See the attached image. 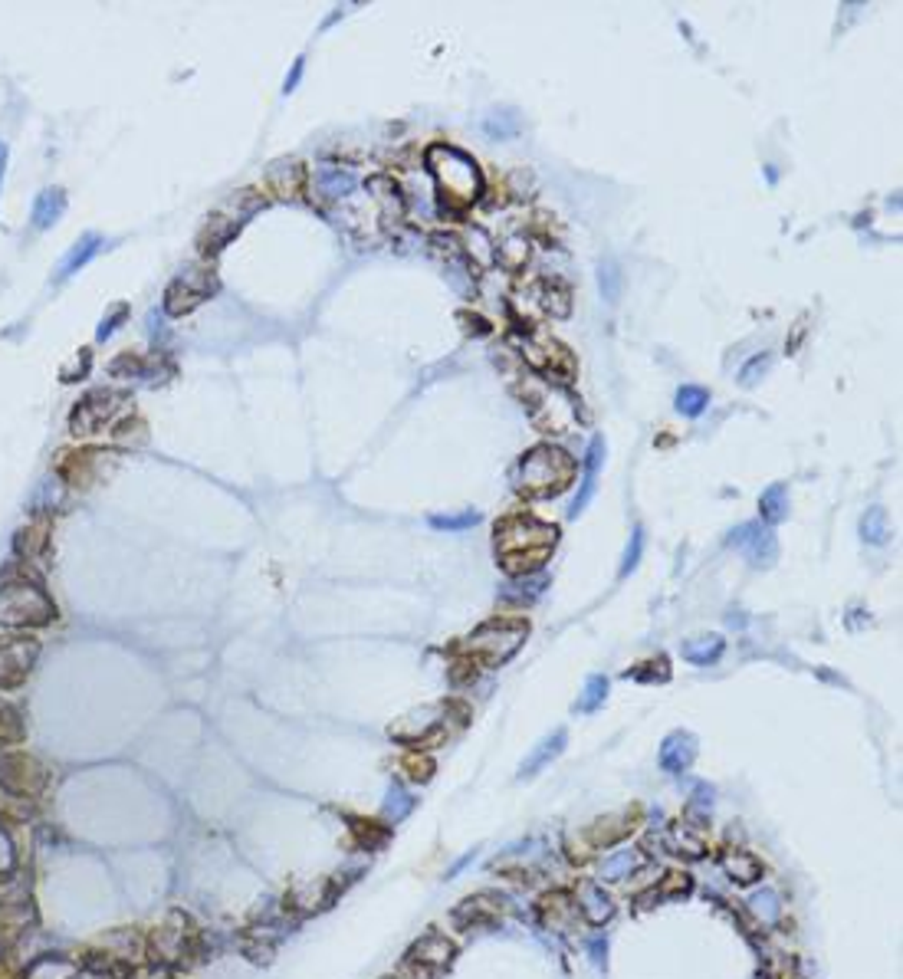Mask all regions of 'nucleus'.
<instances>
[{"mask_svg": "<svg viewBox=\"0 0 903 979\" xmlns=\"http://www.w3.org/2000/svg\"><path fill=\"white\" fill-rule=\"evenodd\" d=\"M555 543L558 529L535 516H525V513H513V516L500 519L496 536H493L496 562H500L506 576H533V572H539L549 562Z\"/></svg>", "mask_w": 903, "mask_h": 979, "instance_id": "obj_1", "label": "nucleus"}, {"mask_svg": "<svg viewBox=\"0 0 903 979\" xmlns=\"http://www.w3.org/2000/svg\"><path fill=\"white\" fill-rule=\"evenodd\" d=\"M427 172L434 178L437 184V201H441V211L447 214H460L467 211L480 191H483V172L473 161V155H467L457 145H431L427 149Z\"/></svg>", "mask_w": 903, "mask_h": 979, "instance_id": "obj_2", "label": "nucleus"}, {"mask_svg": "<svg viewBox=\"0 0 903 979\" xmlns=\"http://www.w3.org/2000/svg\"><path fill=\"white\" fill-rule=\"evenodd\" d=\"M57 615V605L47 595L43 582L33 578H0V625L7 628H40Z\"/></svg>", "mask_w": 903, "mask_h": 979, "instance_id": "obj_3", "label": "nucleus"}, {"mask_svg": "<svg viewBox=\"0 0 903 979\" xmlns=\"http://www.w3.org/2000/svg\"><path fill=\"white\" fill-rule=\"evenodd\" d=\"M575 461L562 447L539 444L519 461V486L529 496H558L575 480Z\"/></svg>", "mask_w": 903, "mask_h": 979, "instance_id": "obj_4", "label": "nucleus"}, {"mask_svg": "<svg viewBox=\"0 0 903 979\" xmlns=\"http://www.w3.org/2000/svg\"><path fill=\"white\" fill-rule=\"evenodd\" d=\"M529 638V621L525 618H493L486 625H480L467 638L463 651L476 664L483 667H503Z\"/></svg>", "mask_w": 903, "mask_h": 979, "instance_id": "obj_5", "label": "nucleus"}, {"mask_svg": "<svg viewBox=\"0 0 903 979\" xmlns=\"http://www.w3.org/2000/svg\"><path fill=\"white\" fill-rule=\"evenodd\" d=\"M470 707L467 703H437V707L418 710V713L404 716L401 724L391 726V736L404 740L408 746H441L451 740V720L467 724Z\"/></svg>", "mask_w": 903, "mask_h": 979, "instance_id": "obj_6", "label": "nucleus"}, {"mask_svg": "<svg viewBox=\"0 0 903 979\" xmlns=\"http://www.w3.org/2000/svg\"><path fill=\"white\" fill-rule=\"evenodd\" d=\"M211 293H213V273L211 270H188L184 276H178V280L168 286V293H164V309H168V316H184V313H191V309H197Z\"/></svg>", "mask_w": 903, "mask_h": 979, "instance_id": "obj_7", "label": "nucleus"}, {"mask_svg": "<svg viewBox=\"0 0 903 979\" xmlns=\"http://www.w3.org/2000/svg\"><path fill=\"white\" fill-rule=\"evenodd\" d=\"M36 641L33 638H7L0 641V691L20 687L30 677L33 664H36Z\"/></svg>", "mask_w": 903, "mask_h": 979, "instance_id": "obj_8", "label": "nucleus"}, {"mask_svg": "<svg viewBox=\"0 0 903 979\" xmlns=\"http://www.w3.org/2000/svg\"><path fill=\"white\" fill-rule=\"evenodd\" d=\"M119 401H122V398L115 395V391H106V388L89 391V395L82 398V401L73 408V414H69V431H73V434H79V437L96 434V431L115 414Z\"/></svg>", "mask_w": 903, "mask_h": 979, "instance_id": "obj_9", "label": "nucleus"}, {"mask_svg": "<svg viewBox=\"0 0 903 979\" xmlns=\"http://www.w3.org/2000/svg\"><path fill=\"white\" fill-rule=\"evenodd\" d=\"M408 963L418 970V976L437 979L453 963V943L443 937L441 930H431L408 950Z\"/></svg>", "mask_w": 903, "mask_h": 979, "instance_id": "obj_10", "label": "nucleus"}, {"mask_svg": "<svg viewBox=\"0 0 903 979\" xmlns=\"http://www.w3.org/2000/svg\"><path fill=\"white\" fill-rule=\"evenodd\" d=\"M730 546L746 552L755 568H769L772 562L779 559V539L763 523H742V526H736L730 533Z\"/></svg>", "mask_w": 903, "mask_h": 979, "instance_id": "obj_11", "label": "nucleus"}, {"mask_svg": "<svg viewBox=\"0 0 903 979\" xmlns=\"http://www.w3.org/2000/svg\"><path fill=\"white\" fill-rule=\"evenodd\" d=\"M523 359L533 365L535 371L549 375V379H555V375L572 379V355H568V349L562 346V342H555V338H549V336L529 338V342L523 346Z\"/></svg>", "mask_w": 903, "mask_h": 979, "instance_id": "obj_12", "label": "nucleus"}, {"mask_svg": "<svg viewBox=\"0 0 903 979\" xmlns=\"http://www.w3.org/2000/svg\"><path fill=\"white\" fill-rule=\"evenodd\" d=\"M188 937H191L188 921H184L181 913H174L171 921L164 923V927H158L155 937H151V946H155V960H161V966L184 960V956H188V950H191Z\"/></svg>", "mask_w": 903, "mask_h": 979, "instance_id": "obj_13", "label": "nucleus"}, {"mask_svg": "<svg viewBox=\"0 0 903 979\" xmlns=\"http://www.w3.org/2000/svg\"><path fill=\"white\" fill-rule=\"evenodd\" d=\"M605 437L595 434L591 437V444H588V453H585V477H582V486H578V496L572 500V506H568V516H578V513L588 506L591 500H595V490H598V474H601V463H605Z\"/></svg>", "mask_w": 903, "mask_h": 979, "instance_id": "obj_14", "label": "nucleus"}, {"mask_svg": "<svg viewBox=\"0 0 903 979\" xmlns=\"http://www.w3.org/2000/svg\"><path fill=\"white\" fill-rule=\"evenodd\" d=\"M575 911L582 913L591 927H601L605 921H611L615 901H611V894H607L605 888L585 880V884H578V890H575Z\"/></svg>", "mask_w": 903, "mask_h": 979, "instance_id": "obj_15", "label": "nucleus"}, {"mask_svg": "<svg viewBox=\"0 0 903 979\" xmlns=\"http://www.w3.org/2000/svg\"><path fill=\"white\" fill-rule=\"evenodd\" d=\"M99 457H102V451H63V457L57 461V470H59V477L66 480L69 486H79V490H86V486L96 480V463Z\"/></svg>", "mask_w": 903, "mask_h": 979, "instance_id": "obj_16", "label": "nucleus"}, {"mask_svg": "<svg viewBox=\"0 0 903 979\" xmlns=\"http://www.w3.org/2000/svg\"><path fill=\"white\" fill-rule=\"evenodd\" d=\"M634 825H638V808L611 815V818H598V822L585 831V838H588L591 848H611V845H618L624 835H631Z\"/></svg>", "mask_w": 903, "mask_h": 979, "instance_id": "obj_17", "label": "nucleus"}, {"mask_svg": "<svg viewBox=\"0 0 903 979\" xmlns=\"http://www.w3.org/2000/svg\"><path fill=\"white\" fill-rule=\"evenodd\" d=\"M693 756H697V740L690 733H673V736L664 740V746H660V765H664L667 773L687 769L693 763Z\"/></svg>", "mask_w": 903, "mask_h": 979, "instance_id": "obj_18", "label": "nucleus"}, {"mask_svg": "<svg viewBox=\"0 0 903 979\" xmlns=\"http://www.w3.org/2000/svg\"><path fill=\"white\" fill-rule=\"evenodd\" d=\"M30 921H33V907H30V901H26V897L0 901V940L24 933Z\"/></svg>", "mask_w": 903, "mask_h": 979, "instance_id": "obj_19", "label": "nucleus"}, {"mask_svg": "<svg viewBox=\"0 0 903 979\" xmlns=\"http://www.w3.org/2000/svg\"><path fill=\"white\" fill-rule=\"evenodd\" d=\"M722 868H726V874H730L736 884H752V880L763 878V864H759V858H752L749 851H742V848H726V851H722Z\"/></svg>", "mask_w": 903, "mask_h": 979, "instance_id": "obj_20", "label": "nucleus"}, {"mask_svg": "<svg viewBox=\"0 0 903 979\" xmlns=\"http://www.w3.org/2000/svg\"><path fill=\"white\" fill-rule=\"evenodd\" d=\"M759 513H763V523H769V526H779L782 519H788V486L782 484V480L763 490V496H759Z\"/></svg>", "mask_w": 903, "mask_h": 979, "instance_id": "obj_21", "label": "nucleus"}, {"mask_svg": "<svg viewBox=\"0 0 903 979\" xmlns=\"http://www.w3.org/2000/svg\"><path fill=\"white\" fill-rule=\"evenodd\" d=\"M539 913L545 917V923L555 930H568L575 923V901H568L566 894H545L539 901Z\"/></svg>", "mask_w": 903, "mask_h": 979, "instance_id": "obj_22", "label": "nucleus"}, {"mask_svg": "<svg viewBox=\"0 0 903 979\" xmlns=\"http://www.w3.org/2000/svg\"><path fill=\"white\" fill-rule=\"evenodd\" d=\"M76 973H79V963L69 956H40L24 979H76Z\"/></svg>", "mask_w": 903, "mask_h": 979, "instance_id": "obj_23", "label": "nucleus"}, {"mask_svg": "<svg viewBox=\"0 0 903 979\" xmlns=\"http://www.w3.org/2000/svg\"><path fill=\"white\" fill-rule=\"evenodd\" d=\"M722 648H726V641H722L720 634H703V638H693V641L683 644V658L690 661V664H716V661L722 658Z\"/></svg>", "mask_w": 903, "mask_h": 979, "instance_id": "obj_24", "label": "nucleus"}, {"mask_svg": "<svg viewBox=\"0 0 903 979\" xmlns=\"http://www.w3.org/2000/svg\"><path fill=\"white\" fill-rule=\"evenodd\" d=\"M66 211V194L59 188H47L36 198V204H33V227H49V224H57L59 217H63Z\"/></svg>", "mask_w": 903, "mask_h": 979, "instance_id": "obj_25", "label": "nucleus"}, {"mask_svg": "<svg viewBox=\"0 0 903 979\" xmlns=\"http://www.w3.org/2000/svg\"><path fill=\"white\" fill-rule=\"evenodd\" d=\"M99 247H102L99 234H86L82 240H76V247L69 250V254L63 256V264H59V280H66V276H73L76 270H82V266L99 254Z\"/></svg>", "mask_w": 903, "mask_h": 979, "instance_id": "obj_26", "label": "nucleus"}, {"mask_svg": "<svg viewBox=\"0 0 903 979\" xmlns=\"http://www.w3.org/2000/svg\"><path fill=\"white\" fill-rule=\"evenodd\" d=\"M496 917V907L490 904V897H470L453 911V923L460 930H470L473 923H490Z\"/></svg>", "mask_w": 903, "mask_h": 979, "instance_id": "obj_27", "label": "nucleus"}, {"mask_svg": "<svg viewBox=\"0 0 903 979\" xmlns=\"http://www.w3.org/2000/svg\"><path fill=\"white\" fill-rule=\"evenodd\" d=\"M303 178H306V172L299 161H276L270 172V184L283 194V198H296L299 188H303Z\"/></svg>", "mask_w": 903, "mask_h": 979, "instance_id": "obj_28", "label": "nucleus"}, {"mask_svg": "<svg viewBox=\"0 0 903 979\" xmlns=\"http://www.w3.org/2000/svg\"><path fill=\"white\" fill-rule=\"evenodd\" d=\"M47 543H49L47 523H33V526H24L20 533L14 536V549L20 552L24 559H36V556H43V552H47Z\"/></svg>", "mask_w": 903, "mask_h": 979, "instance_id": "obj_29", "label": "nucleus"}, {"mask_svg": "<svg viewBox=\"0 0 903 979\" xmlns=\"http://www.w3.org/2000/svg\"><path fill=\"white\" fill-rule=\"evenodd\" d=\"M670 851L687 858H703L706 855V841L700 831L690 828V822H680L670 828Z\"/></svg>", "mask_w": 903, "mask_h": 979, "instance_id": "obj_30", "label": "nucleus"}, {"mask_svg": "<svg viewBox=\"0 0 903 979\" xmlns=\"http://www.w3.org/2000/svg\"><path fill=\"white\" fill-rule=\"evenodd\" d=\"M316 184H319V191L328 194V198H345V194L355 188V174L342 172V168H336V165H326V168H319V174H316Z\"/></svg>", "mask_w": 903, "mask_h": 979, "instance_id": "obj_31", "label": "nucleus"}, {"mask_svg": "<svg viewBox=\"0 0 903 979\" xmlns=\"http://www.w3.org/2000/svg\"><path fill=\"white\" fill-rule=\"evenodd\" d=\"M861 539L870 546H884L890 539V523H887L884 506H867V513L861 516Z\"/></svg>", "mask_w": 903, "mask_h": 979, "instance_id": "obj_32", "label": "nucleus"}, {"mask_svg": "<svg viewBox=\"0 0 903 979\" xmlns=\"http://www.w3.org/2000/svg\"><path fill=\"white\" fill-rule=\"evenodd\" d=\"M677 411L683 414V418H700V414L706 411V404H710V391L700 385H683L680 391H677Z\"/></svg>", "mask_w": 903, "mask_h": 979, "instance_id": "obj_33", "label": "nucleus"}, {"mask_svg": "<svg viewBox=\"0 0 903 979\" xmlns=\"http://www.w3.org/2000/svg\"><path fill=\"white\" fill-rule=\"evenodd\" d=\"M605 697H607V681L601 674H595V677H588L585 691L578 693V703H575V710L591 713V710H598L601 703H605Z\"/></svg>", "mask_w": 903, "mask_h": 979, "instance_id": "obj_34", "label": "nucleus"}, {"mask_svg": "<svg viewBox=\"0 0 903 979\" xmlns=\"http://www.w3.org/2000/svg\"><path fill=\"white\" fill-rule=\"evenodd\" d=\"M562 749H566V730H558L555 736H549V740L542 743L533 756H529V763H523V773H535L539 765H545L549 759H555Z\"/></svg>", "mask_w": 903, "mask_h": 979, "instance_id": "obj_35", "label": "nucleus"}, {"mask_svg": "<svg viewBox=\"0 0 903 979\" xmlns=\"http://www.w3.org/2000/svg\"><path fill=\"white\" fill-rule=\"evenodd\" d=\"M480 523V513L476 510H463V513H437L431 516V526L434 529H447V533H460V529H470Z\"/></svg>", "mask_w": 903, "mask_h": 979, "instance_id": "obj_36", "label": "nucleus"}, {"mask_svg": "<svg viewBox=\"0 0 903 979\" xmlns=\"http://www.w3.org/2000/svg\"><path fill=\"white\" fill-rule=\"evenodd\" d=\"M598 283H601V297H605L607 303H618V297H621V270H618L615 260H605V264H601Z\"/></svg>", "mask_w": 903, "mask_h": 979, "instance_id": "obj_37", "label": "nucleus"}, {"mask_svg": "<svg viewBox=\"0 0 903 979\" xmlns=\"http://www.w3.org/2000/svg\"><path fill=\"white\" fill-rule=\"evenodd\" d=\"M24 736V724H20V713L7 703H0V746L7 743H16Z\"/></svg>", "mask_w": 903, "mask_h": 979, "instance_id": "obj_38", "label": "nucleus"}, {"mask_svg": "<svg viewBox=\"0 0 903 979\" xmlns=\"http://www.w3.org/2000/svg\"><path fill=\"white\" fill-rule=\"evenodd\" d=\"M483 129L493 135V139H513V135L519 132V119H516V112H493V116L483 122Z\"/></svg>", "mask_w": 903, "mask_h": 979, "instance_id": "obj_39", "label": "nucleus"}, {"mask_svg": "<svg viewBox=\"0 0 903 979\" xmlns=\"http://www.w3.org/2000/svg\"><path fill=\"white\" fill-rule=\"evenodd\" d=\"M640 552H644V526H634L631 529V543H628V549H624V559H621V578H628L634 568H638Z\"/></svg>", "mask_w": 903, "mask_h": 979, "instance_id": "obj_40", "label": "nucleus"}, {"mask_svg": "<svg viewBox=\"0 0 903 979\" xmlns=\"http://www.w3.org/2000/svg\"><path fill=\"white\" fill-rule=\"evenodd\" d=\"M634 861H638V858H634V851H618V855L605 858V864H601V874H605V878H624V874H631Z\"/></svg>", "mask_w": 903, "mask_h": 979, "instance_id": "obj_41", "label": "nucleus"}, {"mask_svg": "<svg viewBox=\"0 0 903 979\" xmlns=\"http://www.w3.org/2000/svg\"><path fill=\"white\" fill-rule=\"evenodd\" d=\"M26 812H30V802H26V796H16V792H10V789H0V815H4V818H24Z\"/></svg>", "mask_w": 903, "mask_h": 979, "instance_id": "obj_42", "label": "nucleus"}, {"mask_svg": "<svg viewBox=\"0 0 903 979\" xmlns=\"http://www.w3.org/2000/svg\"><path fill=\"white\" fill-rule=\"evenodd\" d=\"M404 773H408V779L414 782H427L431 776H434V763L427 756H418V753H410V756H404Z\"/></svg>", "mask_w": 903, "mask_h": 979, "instance_id": "obj_43", "label": "nucleus"}, {"mask_svg": "<svg viewBox=\"0 0 903 979\" xmlns=\"http://www.w3.org/2000/svg\"><path fill=\"white\" fill-rule=\"evenodd\" d=\"M769 362H772L769 355H752V359H749V362L742 365V371H739V381H742L746 388H752L755 381H759V375H763V371L769 369Z\"/></svg>", "mask_w": 903, "mask_h": 979, "instance_id": "obj_44", "label": "nucleus"}, {"mask_svg": "<svg viewBox=\"0 0 903 979\" xmlns=\"http://www.w3.org/2000/svg\"><path fill=\"white\" fill-rule=\"evenodd\" d=\"M14 868H16V848H14V841H10L7 831L0 828V878L14 874Z\"/></svg>", "mask_w": 903, "mask_h": 979, "instance_id": "obj_45", "label": "nucleus"}, {"mask_svg": "<svg viewBox=\"0 0 903 979\" xmlns=\"http://www.w3.org/2000/svg\"><path fill=\"white\" fill-rule=\"evenodd\" d=\"M352 828H355V835H358V838H361V845H378V841H385L388 838V831L385 828H378V825L375 822H365V818H355V822H352Z\"/></svg>", "mask_w": 903, "mask_h": 979, "instance_id": "obj_46", "label": "nucleus"}, {"mask_svg": "<svg viewBox=\"0 0 903 979\" xmlns=\"http://www.w3.org/2000/svg\"><path fill=\"white\" fill-rule=\"evenodd\" d=\"M628 677H638V681H667L670 677V667H667V658H657V661H648V667L644 671H628Z\"/></svg>", "mask_w": 903, "mask_h": 979, "instance_id": "obj_47", "label": "nucleus"}, {"mask_svg": "<svg viewBox=\"0 0 903 979\" xmlns=\"http://www.w3.org/2000/svg\"><path fill=\"white\" fill-rule=\"evenodd\" d=\"M125 316H129V306H115L112 313H109L106 319H102V326H99V338H109V336H112V332L119 329V322H122Z\"/></svg>", "mask_w": 903, "mask_h": 979, "instance_id": "obj_48", "label": "nucleus"}, {"mask_svg": "<svg viewBox=\"0 0 903 979\" xmlns=\"http://www.w3.org/2000/svg\"><path fill=\"white\" fill-rule=\"evenodd\" d=\"M89 359L92 352L86 349V355H82V362L76 359V369H63V381H76V379H86V371H89Z\"/></svg>", "mask_w": 903, "mask_h": 979, "instance_id": "obj_49", "label": "nucleus"}, {"mask_svg": "<svg viewBox=\"0 0 903 979\" xmlns=\"http://www.w3.org/2000/svg\"><path fill=\"white\" fill-rule=\"evenodd\" d=\"M299 76H303V59H296V67H293V73L286 76V86H283V89H286V92H293V89H296V83H299Z\"/></svg>", "mask_w": 903, "mask_h": 979, "instance_id": "obj_50", "label": "nucleus"}, {"mask_svg": "<svg viewBox=\"0 0 903 979\" xmlns=\"http://www.w3.org/2000/svg\"><path fill=\"white\" fill-rule=\"evenodd\" d=\"M4 168H7V145L0 141V182H4Z\"/></svg>", "mask_w": 903, "mask_h": 979, "instance_id": "obj_51", "label": "nucleus"}, {"mask_svg": "<svg viewBox=\"0 0 903 979\" xmlns=\"http://www.w3.org/2000/svg\"><path fill=\"white\" fill-rule=\"evenodd\" d=\"M388 979H394V976H388Z\"/></svg>", "mask_w": 903, "mask_h": 979, "instance_id": "obj_52", "label": "nucleus"}]
</instances>
